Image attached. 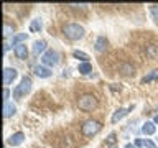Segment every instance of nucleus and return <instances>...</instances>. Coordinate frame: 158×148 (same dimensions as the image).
I'll list each match as a JSON object with an SVG mask.
<instances>
[{"label": "nucleus", "mask_w": 158, "mask_h": 148, "mask_svg": "<svg viewBox=\"0 0 158 148\" xmlns=\"http://www.w3.org/2000/svg\"><path fill=\"white\" fill-rule=\"evenodd\" d=\"M143 143H145L147 148H156V145H155V143H153L152 140H143Z\"/></svg>", "instance_id": "26"}, {"label": "nucleus", "mask_w": 158, "mask_h": 148, "mask_svg": "<svg viewBox=\"0 0 158 148\" xmlns=\"http://www.w3.org/2000/svg\"><path fill=\"white\" fill-rule=\"evenodd\" d=\"M133 110V105H128V107H120V109H117L115 112H114V115H112V123H117L118 120H122L125 115H128V112H132Z\"/></svg>", "instance_id": "7"}, {"label": "nucleus", "mask_w": 158, "mask_h": 148, "mask_svg": "<svg viewBox=\"0 0 158 148\" xmlns=\"http://www.w3.org/2000/svg\"><path fill=\"white\" fill-rule=\"evenodd\" d=\"M147 56L150 59H155L158 56V46H155V44H150V46L147 48Z\"/></svg>", "instance_id": "21"}, {"label": "nucleus", "mask_w": 158, "mask_h": 148, "mask_svg": "<svg viewBox=\"0 0 158 148\" xmlns=\"http://www.w3.org/2000/svg\"><path fill=\"white\" fill-rule=\"evenodd\" d=\"M115 142H117V135H115V132H110V133H109V137L106 138V145H107V146H110V145H114Z\"/></svg>", "instance_id": "22"}, {"label": "nucleus", "mask_w": 158, "mask_h": 148, "mask_svg": "<svg viewBox=\"0 0 158 148\" xmlns=\"http://www.w3.org/2000/svg\"><path fill=\"white\" fill-rule=\"evenodd\" d=\"M13 30H15V28L12 27V25H8V23H5V25H3V36H5V38H8V36H10V35H12V33H13Z\"/></svg>", "instance_id": "23"}, {"label": "nucleus", "mask_w": 158, "mask_h": 148, "mask_svg": "<svg viewBox=\"0 0 158 148\" xmlns=\"http://www.w3.org/2000/svg\"><path fill=\"white\" fill-rule=\"evenodd\" d=\"M41 28H43V23L40 18H35L31 25H30V31H41Z\"/></svg>", "instance_id": "20"}, {"label": "nucleus", "mask_w": 158, "mask_h": 148, "mask_svg": "<svg viewBox=\"0 0 158 148\" xmlns=\"http://www.w3.org/2000/svg\"><path fill=\"white\" fill-rule=\"evenodd\" d=\"M27 38H28V35H27V33H20V35H17V36H13L12 44H13V46H18V44H22Z\"/></svg>", "instance_id": "19"}, {"label": "nucleus", "mask_w": 158, "mask_h": 148, "mask_svg": "<svg viewBox=\"0 0 158 148\" xmlns=\"http://www.w3.org/2000/svg\"><path fill=\"white\" fill-rule=\"evenodd\" d=\"M44 49H46V41H44V39H38V41H35L33 43V54L35 56H38V54H44L46 51H44Z\"/></svg>", "instance_id": "10"}, {"label": "nucleus", "mask_w": 158, "mask_h": 148, "mask_svg": "<svg viewBox=\"0 0 158 148\" xmlns=\"http://www.w3.org/2000/svg\"><path fill=\"white\" fill-rule=\"evenodd\" d=\"M153 122H155V123H158V115H155V118H153Z\"/></svg>", "instance_id": "29"}, {"label": "nucleus", "mask_w": 158, "mask_h": 148, "mask_svg": "<svg viewBox=\"0 0 158 148\" xmlns=\"http://www.w3.org/2000/svg\"><path fill=\"white\" fill-rule=\"evenodd\" d=\"M77 105H79V109H81V110H84V112L94 110V109L97 107V99H96V96H92V94H84L82 97H79Z\"/></svg>", "instance_id": "2"}, {"label": "nucleus", "mask_w": 158, "mask_h": 148, "mask_svg": "<svg viewBox=\"0 0 158 148\" xmlns=\"http://www.w3.org/2000/svg\"><path fill=\"white\" fill-rule=\"evenodd\" d=\"M35 74H36L38 77H41V79H46L51 76V69L46 68V66H35Z\"/></svg>", "instance_id": "11"}, {"label": "nucleus", "mask_w": 158, "mask_h": 148, "mask_svg": "<svg viewBox=\"0 0 158 148\" xmlns=\"http://www.w3.org/2000/svg\"><path fill=\"white\" fill-rule=\"evenodd\" d=\"M17 76H18V72H17L15 68H5L3 69V84L5 86H10V84L15 81Z\"/></svg>", "instance_id": "6"}, {"label": "nucleus", "mask_w": 158, "mask_h": 148, "mask_svg": "<svg viewBox=\"0 0 158 148\" xmlns=\"http://www.w3.org/2000/svg\"><path fill=\"white\" fill-rule=\"evenodd\" d=\"M77 71L81 72V74H89V72L92 71V64L91 63H81L77 66Z\"/></svg>", "instance_id": "16"}, {"label": "nucleus", "mask_w": 158, "mask_h": 148, "mask_svg": "<svg viewBox=\"0 0 158 148\" xmlns=\"http://www.w3.org/2000/svg\"><path fill=\"white\" fill-rule=\"evenodd\" d=\"M8 97H10V91H8L7 87H5V89H3V104L8 102Z\"/></svg>", "instance_id": "25"}, {"label": "nucleus", "mask_w": 158, "mask_h": 148, "mask_svg": "<svg viewBox=\"0 0 158 148\" xmlns=\"http://www.w3.org/2000/svg\"><path fill=\"white\" fill-rule=\"evenodd\" d=\"M133 145L138 148V146H145V143H143V140H140V138H138V140H135V143H133Z\"/></svg>", "instance_id": "27"}, {"label": "nucleus", "mask_w": 158, "mask_h": 148, "mask_svg": "<svg viewBox=\"0 0 158 148\" xmlns=\"http://www.w3.org/2000/svg\"><path fill=\"white\" fill-rule=\"evenodd\" d=\"M125 148H137V146H135V145H132V143H127Z\"/></svg>", "instance_id": "28"}, {"label": "nucleus", "mask_w": 158, "mask_h": 148, "mask_svg": "<svg viewBox=\"0 0 158 148\" xmlns=\"http://www.w3.org/2000/svg\"><path fill=\"white\" fill-rule=\"evenodd\" d=\"M58 63H59V54L54 49H48L41 56V64L46 68H54V66H58Z\"/></svg>", "instance_id": "5"}, {"label": "nucleus", "mask_w": 158, "mask_h": 148, "mask_svg": "<svg viewBox=\"0 0 158 148\" xmlns=\"http://www.w3.org/2000/svg\"><path fill=\"white\" fill-rule=\"evenodd\" d=\"M30 91H31V79L25 76V77H22V81H20L18 86L13 89V97L15 99H22L23 96H27Z\"/></svg>", "instance_id": "3"}, {"label": "nucleus", "mask_w": 158, "mask_h": 148, "mask_svg": "<svg viewBox=\"0 0 158 148\" xmlns=\"http://www.w3.org/2000/svg\"><path fill=\"white\" fill-rule=\"evenodd\" d=\"M73 56L76 58V59H81L82 63H89V56L84 51H79V49H74L73 51Z\"/></svg>", "instance_id": "18"}, {"label": "nucleus", "mask_w": 158, "mask_h": 148, "mask_svg": "<svg viewBox=\"0 0 158 148\" xmlns=\"http://www.w3.org/2000/svg\"><path fill=\"white\" fill-rule=\"evenodd\" d=\"M152 81H158V69H153L152 72H148L147 76L142 79V82H143V84H147V82H152Z\"/></svg>", "instance_id": "15"}, {"label": "nucleus", "mask_w": 158, "mask_h": 148, "mask_svg": "<svg viewBox=\"0 0 158 148\" xmlns=\"http://www.w3.org/2000/svg\"><path fill=\"white\" fill-rule=\"evenodd\" d=\"M96 51L97 53H102V51H106V48H107V39L104 38V36H99L97 39H96Z\"/></svg>", "instance_id": "14"}, {"label": "nucleus", "mask_w": 158, "mask_h": 148, "mask_svg": "<svg viewBox=\"0 0 158 148\" xmlns=\"http://www.w3.org/2000/svg\"><path fill=\"white\" fill-rule=\"evenodd\" d=\"M156 130V125L155 122H145L142 125V133H145V135H153Z\"/></svg>", "instance_id": "13"}, {"label": "nucleus", "mask_w": 158, "mask_h": 148, "mask_svg": "<svg viewBox=\"0 0 158 148\" xmlns=\"http://www.w3.org/2000/svg\"><path fill=\"white\" fill-rule=\"evenodd\" d=\"M15 112H17V107H15L12 102H5V104H3V117H5V118L12 117Z\"/></svg>", "instance_id": "12"}, {"label": "nucleus", "mask_w": 158, "mask_h": 148, "mask_svg": "<svg viewBox=\"0 0 158 148\" xmlns=\"http://www.w3.org/2000/svg\"><path fill=\"white\" fill-rule=\"evenodd\" d=\"M101 128H102V123L101 122H97V120H87V122H84V125L81 127V132H82L84 137H92V135H96V133L101 132Z\"/></svg>", "instance_id": "4"}, {"label": "nucleus", "mask_w": 158, "mask_h": 148, "mask_svg": "<svg viewBox=\"0 0 158 148\" xmlns=\"http://www.w3.org/2000/svg\"><path fill=\"white\" fill-rule=\"evenodd\" d=\"M150 13H152L153 20L158 23V7H152V8H150Z\"/></svg>", "instance_id": "24"}, {"label": "nucleus", "mask_w": 158, "mask_h": 148, "mask_svg": "<svg viewBox=\"0 0 158 148\" xmlns=\"http://www.w3.org/2000/svg\"><path fill=\"white\" fill-rule=\"evenodd\" d=\"M63 33H64V36H66L68 39H71V41H77V39L84 38V35H86L84 28L79 23H68V25H64V27H63Z\"/></svg>", "instance_id": "1"}, {"label": "nucleus", "mask_w": 158, "mask_h": 148, "mask_svg": "<svg viewBox=\"0 0 158 148\" xmlns=\"http://www.w3.org/2000/svg\"><path fill=\"white\" fill-rule=\"evenodd\" d=\"M13 53H15V56H17L18 59H27V56H28L27 44H25V43H22V44H18V46H15Z\"/></svg>", "instance_id": "9"}, {"label": "nucleus", "mask_w": 158, "mask_h": 148, "mask_svg": "<svg viewBox=\"0 0 158 148\" xmlns=\"http://www.w3.org/2000/svg\"><path fill=\"white\" fill-rule=\"evenodd\" d=\"M25 140V133L23 132H17V133H13L12 137L8 138V145H12V146H18V145H22Z\"/></svg>", "instance_id": "8"}, {"label": "nucleus", "mask_w": 158, "mask_h": 148, "mask_svg": "<svg viewBox=\"0 0 158 148\" xmlns=\"http://www.w3.org/2000/svg\"><path fill=\"white\" fill-rule=\"evenodd\" d=\"M120 72L123 74V76H133V66L132 64H128V63H123L122 66H120Z\"/></svg>", "instance_id": "17"}]
</instances>
